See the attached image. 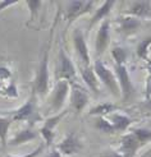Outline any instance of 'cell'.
<instances>
[{"label":"cell","mask_w":151,"mask_h":157,"mask_svg":"<svg viewBox=\"0 0 151 157\" xmlns=\"http://www.w3.org/2000/svg\"><path fill=\"white\" fill-rule=\"evenodd\" d=\"M58 18H59V12H58L57 17H55V19H54L49 41H47L46 48L44 49L42 58L38 63V67H37V70H36V75H35V79H34V84H32V92L40 98L46 97L47 95H49V91H50L49 55H50V49H51V40H53V35H54V28H55V26H57Z\"/></svg>","instance_id":"1"},{"label":"cell","mask_w":151,"mask_h":157,"mask_svg":"<svg viewBox=\"0 0 151 157\" xmlns=\"http://www.w3.org/2000/svg\"><path fill=\"white\" fill-rule=\"evenodd\" d=\"M36 97L37 96L32 92L25 104L15 110L6 111L5 116L10 117L12 121H27L30 124V127H34L37 121L42 120V116L40 115L38 110H37Z\"/></svg>","instance_id":"2"},{"label":"cell","mask_w":151,"mask_h":157,"mask_svg":"<svg viewBox=\"0 0 151 157\" xmlns=\"http://www.w3.org/2000/svg\"><path fill=\"white\" fill-rule=\"evenodd\" d=\"M93 70L96 73L100 84H102L104 87L112 93V95L117 98H122V93H121V88H119V84H118V79H117V75L114 73V70L110 69L104 61L96 59L93 61Z\"/></svg>","instance_id":"3"},{"label":"cell","mask_w":151,"mask_h":157,"mask_svg":"<svg viewBox=\"0 0 151 157\" xmlns=\"http://www.w3.org/2000/svg\"><path fill=\"white\" fill-rule=\"evenodd\" d=\"M69 96H70V82L57 81L51 93L50 106H49V111L51 113V115L59 114L63 111Z\"/></svg>","instance_id":"4"},{"label":"cell","mask_w":151,"mask_h":157,"mask_svg":"<svg viewBox=\"0 0 151 157\" xmlns=\"http://www.w3.org/2000/svg\"><path fill=\"white\" fill-rule=\"evenodd\" d=\"M58 70H57V81H68L70 83L77 82V68L74 65L73 60L66 52V50L60 48L59 49V56H58Z\"/></svg>","instance_id":"5"},{"label":"cell","mask_w":151,"mask_h":157,"mask_svg":"<svg viewBox=\"0 0 151 157\" xmlns=\"http://www.w3.org/2000/svg\"><path fill=\"white\" fill-rule=\"evenodd\" d=\"M68 110H63L62 113L51 115L49 117H46L44 120L42 127L40 128L38 133L40 136L44 138V144L45 147H51L54 143V138H55V129L59 125V123L63 120V117L67 116Z\"/></svg>","instance_id":"6"},{"label":"cell","mask_w":151,"mask_h":157,"mask_svg":"<svg viewBox=\"0 0 151 157\" xmlns=\"http://www.w3.org/2000/svg\"><path fill=\"white\" fill-rule=\"evenodd\" d=\"M95 5H96L95 2H70V3H67L66 14H64V18L67 21V29L76 19H78L79 17H82V15H85L87 13H90L91 10H93Z\"/></svg>","instance_id":"7"},{"label":"cell","mask_w":151,"mask_h":157,"mask_svg":"<svg viewBox=\"0 0 151 157\" xmlns=\"http://www.w3.org/2000/svg\"><path fill=\"white\" fill-rule=\"evenodd\" d=\"M114 73L117 75L119 88H121L122 100L123 102H127L134 93V87L131 79L129 70L127 68V65H114Z\"/></svg>","instance_id":"8"},{"label":"cell","mask_w":151,"mask_h":157,"mask_svg":"<svg viewBox=\"0 0 151 157\" xmlns=\"http://www.w3.org/2000/svg\"><path fill=\"white\" fill-rule=\"evenodd\" d=\"M90 104L89 90L83 88L81 84L73 82L70 83V106L77 114H81Z\"/></svg>","instance_id":"9"},{"label":"cell","mask_w":151,"mask_h":157,"mask_svg":"<svg viewBox=\"0 0 151 157\" xmlns=\"http://www.w3.org/2000/svg\"><path fill=\"white\" fill-rule=\"evenodd\" d=\"M72 41H73V48L77 54V58L82 65H92L91 64V55L89 51V46L86 42V37L82 29L76 28L72 33Z\"/></svg>","instance_id":"10"},{"label":"cell","mask_w":151,"mask_h":157,"mask_svg":"<svg viewBox=\"0 0 151 157\" xmlns=\"http://www.w3.org/2000/svg\"><path fill=\"white\" fill-rule=\"evenodd\" d=\"M110 37H112V22L105 19L99 25L96 38H95V51H96L97 58H100L109 48Z\"/></svg>","instance_id":"11"},{"label":"cell","mask_w":151,"mask_h":157,"mask_svg":"<svg viewBox=\"0 0 151 157\" xmlns=\"http://www.w3.org/2000/svg\"><path fill=\"white\" fill-rule=\"evenodd\" d=\"M118 26V32L124 37H131L136 35L142 27V21L128 14H122L115 19Z\"/></svg>","instance_id":"12"},{"label":"cell","mask_w":151,"mask_h":157,"mask_svg":"<svg viewBox=\"0 0 151 157\" xmlns=\"http://www.w3.org/2000/svg\"><path fill=\"white\" fill-rule=\"evenodd\" d=\"M55 148L62 153V156H73L82 150L83 144L82 140L76 134V132H70L64 137V139L60 143L57 144Z\"/></svg>","instance_id":"13"},{"label":"cell","mask_w":151,"mask_h":157,"mask_svg":"<svg viewBox=\"0 0 151 157\" xmlns=\"http://www.w3.org/2000/svg\"><path fill=\"white\" fill-rule=\"evenodd\" d=\"M119 152L123 155V157H134L137 155L138 150L142 147L137 138L133 136V133H124L119 140Z\"/></svg>","instance_id":"14"},{"label":"cell","mask_w":151,"mask_h":157,"mask_svg":"<svg viewBox=\"0 0 151 157\" xmlns=\"http://www.w3.org/2000/svg\"><path fill=\"white\" fill-rule=\"evenodd\" d=\"M79 75H81L82 81L85 82L89 92H92L93 95H99L100 93V81L95 73L92 65H82L79 67Z\"/></svg>","instance_id":"15"},{"label":"cell","mask_w":151,"mask_h":157,"mask_svg":"<svg viewBox=\"0 0 151 157\" xmlns=\"http://www.w3.org/2000/svg\"><path fill=\"white\" fill-rule=\"evenodd\" d=\"M115 4L117 3L114 2V0H106V2L101 3L97 8H95L93 14H92V17L90 18V22H89V26H87V28L91 29V28H93L95 26H96L97 23H101V22H104L105 19H108L109 14L112 13V10H113V8H114Z\"/></svg>","instance_id":"16"},{"label":"cell","mask_w":151,"mask_h":157,"mask_svg":"<svg viewBox=\"0 0 151 157\" xmlns=\"http://www.w3.org/2000/svg\"><path fill=\"white\" fill-rule=\"evenodd\" d=\"M124 14L136 17L141 21L144 18H151V3L147 2V0L132 2V3H129V6L127 8Z\"/></svg>","instance_id":"17"},{"label":"cell","mask_w":151,"mask_h":157,"mask_svg":"<svg viewBox=\"0 0 151 157\" xmlns=\"http://www.w3.org/2000/svg\"><path fill=\"white\" fill-rule=\"evenodd\" d=\"M38 136H40V133L37 130H35L34 127H30V125H28L27 128L19 130L13 138L8 139V146H10V147H18L21 144H25V143L31 142V140L37 139Z\"/></svg>","instance_id":"18"},{"label":"cell","mask_w":151,"mask_h":157,"mask_svg":"<svg viewBox=\"0 0 151 157\" xmlns=\"http://www.w3.org/2000/svg\"><path fill=\"white\" fill-rule=\"evenodd\" d=\"M108 119L110 120V123L113 124V127L115 129V133H124L127 132L131 125L133 123V120L128 115H125L123 113H114L112 115L108 116Z\"/></svg>","instance_id":"19"},{"label":"cell","mask_w":151,"mask_h":157,"mask_svg":"<svg viewBox=\"0 0 151 157\" xmlns=\"http://www.w3.org/2000/svg\"><path fill=\"white\" fill-rule=\"evenodd\" d=\"M118 106L114 105L113 102H100L97 105H95L93 107L90 109V116H96V117H108L109 115H112L117 113Z\"/></svg>","instance_id":"20"},{"label":"cell","mask_w":151,"mask_h":157,"mask_svg":"<svg viewBox=\"0 0 151 157\" xmlns=\"http://www.w3.org/2000/svg\"><path fill=\"white\" fill-rule=\"evenodd\" d=\"M12 119L8 116H0V144L2 147L8 146V136L12 125Z\"/></svg>","instance_id":"21"},{"label":"cell","mask_w":151,"mask_h":157,"mask_svg":"<svg viewBox=\"0 0 151 157\" xmlns=\"http://www.w3.org/2000/svg\"><path fill=\"white\" fill-rule=\"evenodd\" d=\"M112 58L114 60V65H127V59H128V51L123 46H114L110 51Z\"/></svg>","instance_id":"22"},{"label":"cell","mask_w":151,"mask_h":157,"mask_svg":"<svg viewBox=\"0 0 151 157\" xmlns=\"http://www.w3.org/2000/svg\"><path fill=\"white\" fill-rule=\"evenodd\" d=\"M151 46V36H147L145 37L142 41L138 42L137 48H136V55L137 58L144 60V61H149L150 58H149V49Z\"/></svg>","instance_id":"23"},{"label":"cell","mask_w":151,"mask_h":157,"mask_svg":"<svg viewBox=\"0 0 151 157\" xmlns=\"http://www.w3.org/2000/svg\"><path fill=\"white\" fill-rule=\"evenodd\" d=\"M131 133H133V136L137 138L142 147L151 142V129L149 128H132Z\"/></svg>","instance_id":"24"},{"label":"cell","mask_w":151,"mask_h":157,"mask_svg":"<svg viewBox=\"0 0 151 157\" xmlns=\"http://www.w3.org/2000/svg\"><path fill=\"white\" fill-rule=\"evenodd\" d=\"M95 128L101 133H105V134H114L115 133L113 124L110 123L108 117H96V120H95Z\"/></svg>","instance_id":"25"},{"label":"cell","mask_w":151,"mask_h":157,"mask_svg":"<svg viewBox=\"0 0 151 157\" xmlns=\"http://www.w3.org/2000/svg\"><path fill=\"white\" fill-rule=\"evenodd\" d=\"M26 5H27L28 10H30L28 25H31V23H34L36 21L37 15H38V10H40V8H41V5H42V2H38V0H27Z\"/></svg>","instance_id":"26"},{"label":"cell","mask_w":151,"mask_h":157,"mask_svg":"<svg viewBox=\"0 0 151 157\" xmlns=\"http://www.w3.org/2000/svg\"><path fill=\"white\" fill-rule=\"evenodd\" d=\"M4 92H5V97H10V98H17L18 97V88L17 84L14 83V81H10L4 87Z\"/></svg>","instance_id":"27"},{"label":"cell","mask_w":151,"mask_h":157,"mask_svg":"<svg viewBox=\"0 0 151 157\" xmlns=\"http://www.w3.org/2000/svg\"><path fill=\"white\" fill-rule=\"evenodd\" d=\"M12 70L5 67V65H0V82L3 84L6 82V81H10L12 79Z\"/></svg>","instance_id":"28"},{"label":"cell","mask_w":151,"mask_h":157,"mask_svg":"<svg viewBox=\"0 0 151 157\" xmlns=\"http://www.w3.org/2000/svg\"><path fill=\"white\" fill-rule=\"evenodd\" d=\"M45 150V144L41 143L38 147H36L34 151H31L30 153H26V155H23V156H13V155H6L5 157H37L40 153H41L42 151Z\"/></svg>","instance_id":"29"},{"label":"cell","mask_w":151,"mask_h":157,"mask_svg":"<svg viewBox=\"0 0 151 157\" xmlns=\"http://www.w3.org/2000/svg\"><path fill=\"white\" fill-rule=\"evenodd\" d=\"M17 4H18L17 0H4V2H0V13L3 10H6L8 8L17 5Z\"/></svg>","instance_id":"30"},{"label":"cell","mask_w":151,"mask_h":157,"mask_svg":"<svg viewBox=\"0 0 151 157\" xmlns=\"http://www.w3.org/2000/svg\"><path fill=\"white\" fill-rule=\"evenodd\" d=\"M145 97H146V100H151V75H147V78H146Z\"/></svg>","instance_id":"31"},{"label":"cell","mask_w":151,"mask_h":157,"mask_svg":"<svg viewBox=\"0 0 151 157\" xmlns=\"http://www.w3.org/2000/svg\"><path fill=\"white\" fill-rule=\"evenodd\" d=\"M97 157H123V155L119 151H112V152H104Z\"/></svg>","instance_id":"32"},{"label":"cell","mask_w":151,"mask_h":157,"mask_svg":"<svg viewBox=\"0 0 151 157\" xmlns=\"http://www.w3.org/2000/svg\"><path fill=\"white\" fill-rule=\"evenodd\" d=\"M47 157H63V156H62V153H60V152H59V151L57 150V148L54 147L53 150L50 151V153L47 155Z\"/></svg>","instance_id":"33"},{"label":"cell","mask_w":151,"mask_h":157,"mask_svg":"<svg viewBox=\"0 0 151 157\" xmlns=\"http://www.w3.org/2000/svg\"><path fill=\"white\" fill-rule=\"evenodd\" d=\"M146 70H147V75H151V59L149 61H146V65H145Z\"/></svg>","instance_id":"34"},{"label":"cell","mask_w":151,"mask_h":157,"mask_svg":"<svg viewBox=\"0 0 151 157\" xmlns=\"http://www.w3.org/2000/svg\"><path fill=\"white\" fill-rule=\"evenodd\" d=\"M141 157H151V150H149L144 156H141Z\"/></svg>","instance_id":"35"},{"label":"cell","mask_w":151,"mask_h":157,"mask_svg":"<svg viewBox=\"0 0 151 157\" xmlns=\"http://www.w3.org/2000/svg\"><path fill=\"white\" fill-rule=\"evenodd\" d=\"M4 87H5V86H4V84H3V83H2V82H0V90H3V88H4Z\"/></svg>","instance_id":"36"}]
</instances>
